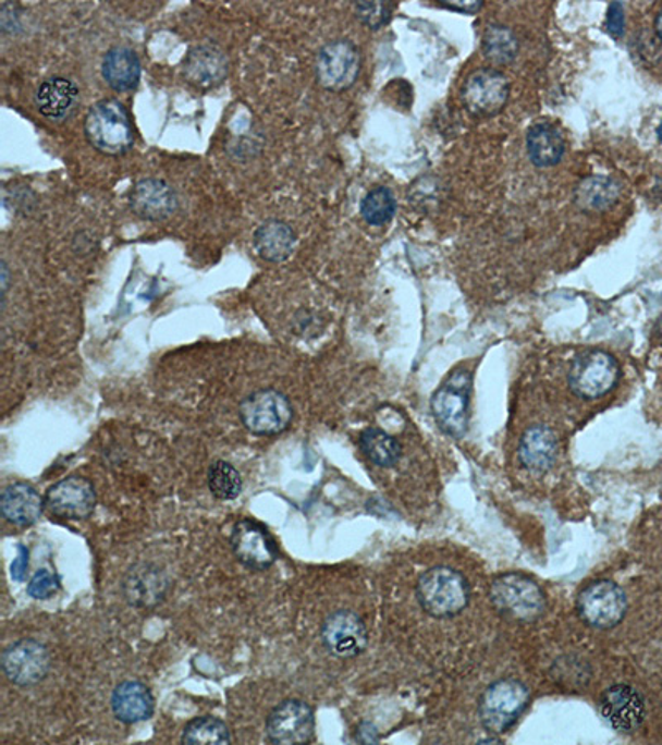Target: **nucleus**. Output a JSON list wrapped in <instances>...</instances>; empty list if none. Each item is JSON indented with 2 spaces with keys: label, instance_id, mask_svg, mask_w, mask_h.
I'll return each instance as SVG.
<instances>
[{
  "label": "nucleus",
  "instance_id": "nucleus-30",
  "mask_svg": "<svg viewBox=\"0 0 662 745\" xmlns=\"http://www.w3.org/2000/svg\"><path fill=\"white\" fill-rule=\"evenodd\" d=\"M183 742L189 745L229 744L231 734H229L228 725L221 719L204 716V718L193 719L184 728Z\"/></svg>",
  "mask_w": 662,
  "mask_h": 745
},
{
  "label": "nucleus",
  "instance_id": "nucleus-14",
  "mask_svg": "<svg viewBox=\"0 0 662 745\" xmlns=\"http://www.w3.org/2000/svg\"><path fill=\"white\" fill-rule=\"evenodd\" d=\"M321 642L336 658H355L368 645V632L358 614L348 610L335 611L321 626Z\"/></svg>",
  "mask_w": 662,
  "mask_h": 745
},
{
  "label": "nucleus",
  "instance_id": "nucleus-25",
  "mask_svg": "<svg viewBox=\"0 0 662 745\" xmlns=\"http://www.w3.org/2000/svg\"><path fill=\"white\" fill-rule=\"evenodd\" d=\"M294 231L285 222L270 219L260 224L254 234V245L262 259L269 262H282L289 259L295 251Z\"/></svg>",
  "mask_w": 662,
  "mask_h": 745
},
{
  "label": "nucleus",
  "instance_id": "nucleus-39",
  "mask_svg": "<svg viewBox=\"0 0 662 745\" xmlns=\"http://www.w3.org/2000/svg\"><path fill=\"white\" fill-rule=\"evenodd\" d=\"M655 330H658L659 340L662 342V317L659 318L658 328H655Z\"/></svg>",
  "mask_w": 662,
  "mask_h": 745
},
{
  "label": "nucleus",
  "instance_id": "nucleus-35",
  "mask_svg": "<svg viewBox=\"0 0 662 745\" xmlns=\"http://www.w3.org/2000/svg\"><path fill=\"white\" fill-rule=\"evenodd\" d=\"M606 28L613 37H621L625 32V8L621 2H614L608 9Z\"/></svg>",
  "mask_w": 662,
  "mask_h": 745
},
{
  "label": "nucleus",
  "instance_id": "nucleus-40",
  "mask_svg": "<svg viewBox=\"0 0 662 745\" xmlns=\"http://www.w3.org/2000/svg\"><path fill=\"white\" fill-rule=\"evenodd\" d=\"M658 138L661 139V142H662V121H661V124H659Z\"/></svg>",
  "mask_w": 662,
  "mask_h": 745
},
{
  "label": "nucleus",
  "instance_id": "nucleus-13",
  "mask_svg": "<svg viewBox=\"0 0 662 745\" xmlns=\"http://www.w3.org/2000/svg\"><path fill=\"white\" fill-rule=\"evenodd\" d=\"M97 505V493L90 480L72 476L53 484L46 493V509L66 521L87 518Z\"/></svg>",
  "mask_w": 662,
  "mask_h": 745
},
{
  "label": "nucleus",
  "instance_id": "nucleus-19",
  "mask_svg": "<svg viewBox=\"0 0 662 745\" xmlns=\"http://www.w3.org/2000/svg\"><path fill=\"white\" fill-rule=\"evenodd\" d=\"M46 499L30 484L15 483L5 487L0 496V511L9 524L28 527L40 518Z\"/></svg>",
  "mask_w": 662,
  "mask_h": 745
},
{
  "label": "nucleus",
  "instance_id": "nucleus-27",
  "mask_svg": "<svg viewBox=\"0 0 662 745\" xmlns=\"http://www.w3.org/2000/svg\"><path fill=\"white\" fill-rule=\"evenodd\" d=\"M620 199V186L606 176H590L576 186L575 204L587 212H603Z\"/></svg>",
  "mask_w": 662,
  "mask_h": 745
},
{
  "label": "nucleus",
  "instance_id": "nucleus-24",
  "mask_svg": "<svg viewBox=\"0 0 662 745\" xmlns=\"http://www.w3.org/2000/svg\"><path fill=\"white\" fill-rule=\"evenodd\" d=\"M184 73L196 85L211 87L224 78L228 73V60L218 47H196L184 60Z\"/></svg>",
  "mask_w": 662,
  "mask_h": 745
},
{
  "label": "nucleus",
  "instance_id": "nucleus-20",
  "mask_svg": "<svg viewBox=\"0 0 662 745\" xmlns=\"http://www.w3.org/2000/svg\"><path fill=\"white\" fill-rule=\"evenodd\" d=\"M111 709L118 721L124 724H138L151 718L155 711V697L139 681H124L113 691Z\"/></svg>",
  "mask_w": 662,
  "mask_h": 745
},
{
  "label": "nucleus",
  "instance_id": "nucleus-17",
  "mask_svg": "<svg viewBox=\"0 0 662 745\" xmlns=\"http://www.w3.org/2000/svg\"><path fill=\"white\" fill-rule=\"evenodd\" d=\"M168 590H170L168 575L158 566L148 565V563L135 566L130 570L128 575L124 576V600L128 601L132 607H156L164 600Z\"/></svg>",
  "mask_w": 662,
  "mask_h": 745
},
{
  "label": "nucleus",
  "instance_id": "nucleus-23",
  "mask_svg": "<svg viewBox=\"0 0 662 745\" xmlns=\"http://www.w3.org/2000/svg\"><path fill=\"white\" fill-rule=\"evenodd\" d=\"M103 78L114 91H132L139 83L142 63L130 47H114L105 56Z\"/></svg>",
  "mask_w": 662,
  "mask_h": 745
},
{
  "label": "nucleus",
  "instance_id": "nucleus-6",
  "mask_svg": "<svg viewBox=\"0 0 662 745\" xmlns=\"http://www.w3.org/2000/svg\"><path fill=\"white\" fill-rule=\"evenodd\" d=\"M620 380V365L603 350H587L573 359L568 384L576 396L594 400L610 393Z\"/></svg>",
  "mask_w": 662,
  "mask_h": 745
},
{
  "label": "nucleus",
  "instance_id": "nucleus-28",
  "mask_svg": "<svg viewBox=\"0 0 662 745\" xmlns=\"http://www.w3.org/2000/svg\"><path fill=\"white\" fill-rule=\"evenodd\" d=\"M363 454L380 467H391L400 461L401 445L393 436L378 428H369L359 438Z\"/></svg>",
  "mask_w": 662,
  "mask_h": 745
},
{
  "label": "nucleus",
  "instance_id": "nucleus-12",
  "mask_svg": "<svg viewBox=\"0 0 662 745\" xmlns=\"http://www.w3.org/2000/svg\"><path fill=\"white\" fill-rule=\"evenodd\" d=\"M359 52L352 41L333 40L318 53L317 78L321 87L342 91L352 87L359 73Z\"/></svg>",
  "mask_w": 662,
  "mask_h": 745
},
{
  "label": "nucleus",
  "instance_id": "nucleus-32",
  "mask_svg": "<svg viewBox=\"0 0 662 745\" xmlns=\"http://www.w3.org/2000/svg\"><path fill=\"white\" fill-rule=\"evenodd\" d=\"M207 483H209L212 496L218 497L221 501H234L241 496V474L225 461H218V463L212 464L209 476H207Z\"/></svg>",
  "mask_w": 662,
  "mask_h": 745
},
{
  "label": "nucleus",
  "instance_id": "nucleus-4",
  "mask_svg": "<svg viewBox=\"0 0 662 745\" xmlns=\"http://www.w3.org/2000/svg\"><path fill=\"white\" fill-rule=\"evenodd\" d=\"M497 610L515 620L531 621L545 611V595L534 579L522 573L499 576L490 588Z\"/></svg>",
  "mask_w": 662,
  "mask_h": 745
},
{
  "label": "nucleus",
  "instance_id": "nucleus-36",
  "mask_svg": "<svg viewBox=\"0 0 662 745\" xmlns=\"http://www.w3.org/2000/svg\"><path fill=\"white\" fill-rule=\"evenodd\" d=\"M27 566H28V550L25 549V547H19V555L17 559L14 560V563H12V576H14V579H17V582H21V579H24L25 572H27Z\"/></svg>",
  "mask_w": 662,
  "mask_h": 745
},
{
  "label": "nucleus",
  "instance_id": "nucleus-33",
  "mask_svg": "<svg viewBox=\"0 0 662 745\" xmlns=\"http://www.w3.org/2000/svg\"><path fill=\"white\" fill-rule=\"evenodd\" d=\"M394 5L384 2H361L356 4V15L363 24L371 28H380L390 21Z\"/></svg>",
  "mask_w": 662,
  "mask_h": 745
},
{
  "label": "nucleus",
  "instance_id": "nucleus-8",
  "mask_svg": "<svg viewBox=\"0 0 662 745\" xmlns=\"http://www.w3.org/2000/svg\"><path fill=\"white\" fill-rule=\"evenodd\" d=\"M628 610V598L620 585L600 579L588 585L576 600L579 618L593 628L608 630L620 625Z\"/></svg>",
  "mask_w": 662,
  "mask_h": 745
},
{
  "label": "nucleus",
  "instance_id": "nucleus-16",
  "mask_svg": "<svg viewBox=\"0 0 662 745\" xmlns=\"http://www.w3.org/2000/svg\"><path fill=\"white\" fill-rule=\"evenodd\" d=\"M600 712L616 731L635 732L645 722V697L628 684H616L601 696Z\"/></svg>",
  "mask_w": 662,
  "mask_h": 745
},
{
  "label": "nucleus",
  "instance_id": "nucleus-18",
  "mask_svg": "<svg viewBox=\"0 0 662 745\" xmlns=\"http://www.w3.org/2000/svg\"><path fill=\"white\" fill-rule=\"evenodd\" d=\"M133 212L148 221H162L170 218L177 207V197L173 187L161 180L148 178L133 187L130 194Z\"/></svg>",
  "mask_w": 662,
  "mask_h": 745
},
{
  "label": "nucleus",
  "instance_id": "nucleus-37",
  "mask_svg": "<svg viewBox=\"0 0 662 745\" xmlns=\"http://www.w3.org/2000/svg\"><path fill=\"white\" fill-rule=\"evenodd\" d=\"M441 5L449 11L463 12V14H477L482 9L480 2H441Z\"/></svg>",
  "mask_w": 662,
  "mask_h": 745
},
{
  "label": "nucleus",
  "instance_id": "nucleus-11",
  "mask_svg": "<svg viewBox=\"0 0 662 745\" xmlns=\"http://www.w3.org/2000/svg\"><path fill=\"white\" fill-rule=\"evenodd\" d=\"M315 718L304 700L280 703L266 722V734L272 744H307L314 737Z\"/></svg>",
  "mask_w": 662,
  "mask_h": 745
},
{
  "label": "nucleus",
  "instance_id": "nucleus-34",
  "mask_svg": "<svg viewBox=\"0 0 662 745\" xmlns=\"http://www.w3.org/2000/svg\"><path fill=\"white\" fill-rule=\"evenodd\" d=\"M60 590V578L49 570H38L27 587V594L35 600H47Z\"/></svg>",
  "mask_w": 662,
  "mask_h": 745
},
{
  "label": "nucleus",
  "instance_id": "nucleus-9",
  "mask_svg": "<svg viewBox=\"0 0 662 745\" xmlns=\"http://www.w3.org/2000/svg\"><path fill=\"white\" fill-rule=\"evenodd\" d=\"M52 667L49 649L37 639H22L5 649L2 670L12 684L27 687L41 683Z\"/></svg>",
  "mask_w": 662,
  "mask_h": 745
},
{
  "label": "nucleus",
  "instance_id": "nucleus-1",
  "mask_svg": "<svg viewBox=\"0 0 662 745\" xmlns=\"http://www.w3.org/2000/svg\"><path fill=\"white\" fill-rule=\"evenodd\" d=\"M85 135L98 151L120 156L130 151L135 142L132 118L120 101L101 100L85 118Z\"/></svg>",
  "mask_w": 662,
  "mask_h": 745
},
{
  "label": "nucleus",
  "instance_id": "nucleus-5",
  "mask_svg": "<svg viewBox=\"0 0 662 745\" xmlns=\"http://www.w3.org/2000/svg\"><path fill=\"white\" fill-rule=\"evenodd\" d=\"M473 375L469 369H455L445 383L436 391L431 410L436 423L445 435L461 438L469 423V393Z\"/></svg>",
  "mask_w": 662,
  "mask_h": 745
},
{
  "label": "nucleus",
  "instance_id": "nucleus-29",
  "mask_svg": "<svg viewBox=\"0 0 662 745\" xmlns=\"http://www.w3.org/2000/svg\"><path fill=\"white\" fill-rule=\"evenodd\" d=\"M482 49L492 62L508 63L517 57L518 40L505 25H489L483 32Z\"/></svg>",
  "mask_w": 662,
  "mask_h": 745
},
{
  "label": "nucleus",
  "instance_id": "nucleus-7",
  "mask_svg": "<svg viewBox=\"0 0 662 745\" xmlns=\"http://www.w3.org/2000/svg\"><path fill=\"white\" fill-rule=\"evenodd\" d=\"M238 414L253 435L273 436L289 428L294 419V407L280 391L260 390L242 401Z\"/></svg>",
  "mask_w": 662,
  "mask_h": 745
},
{
  "label": "nucleus",
  "instance_id": "nucleus-3",
  "mask_svg": "<svg viewBox=\"0 0 662 745\" xmlns=\"http://www.w3.org/2000/svg\"><path fill=\"white\" fill-rule=\"evenodd\" d=\"M530 693L515 680H501L490 684L480 697V721L492 734H504L527 709Z\"/></svg>",
  "mask_w": 662,
  "mask_h": 745
},
{
  "label": "nucleus",
  "instance_id": "nucleus-38",
  "mask_svg": "<svg viewBox=\"0 0 662 745\" xmlns=\"http://www.w3.org/2000/svg\"><path fill=\"white\" fill-rule=\"evenodd\" d=\"M655 32H658L659 38L662 40V11L655 17Z\"/></svg>",
  "mask_w": 662,
  "mask_h": 745
},
{
  "label": "nucleus",
  "instance_id": "nucleus-22",
  "mask_svg": "<svg viewBox=\"0 0 662 745\" xmlns=\"http://www.w3.org/2000/svg\"><path fill=\"white\" fill-rule=\"evenodd\" d=\"M559 441L547 426H534L522 436L518 445L520 463L534 473H547L555 464Z\"/></svg>",
  "mask_w": 662,
  "mask_h": 745
},
{
  "label": "nucleus",
  "instance_id": "nucleus-21",
  "mask_svg": "<svg viewBox=\"0 0 662 745\" xmlns=\"http://www.w3.org/2000/svg\"><path fill=\"white\" fill-rule=\"evenodd\" d=\"M38 110L44 117L53 121L69 118L78 107L79 91L75 83L62 76H53L41 83L35 95Z\"/></svg>",
  "mask_w": 662,
  "mask_h": 745
},
{
  "label": "nucleus",
  "instance_id": "nucleus-15",
  "mask_svg": "<svg viewBox=\"0 0 662 745\" xmlns=\"http://www.w3.org/2000/svg\"><path fill=\"white\" fill-rule=\"evenodd\" d=\"M231 546L238 562L247 569L267 570L279 559L275 542L266 528L247 518L235 524Z\"/></svg>",
  "mask_w": 662,
  "mask_h": 745
},
{
  "label": "nucleus",
  "instance_id": "nucleus-10",
  "mask_svg": "<svg viewBox=\"0 0 662 745\" xmlns=\"http://www.w3.org/2000/svg\"><path fill=\"white\" fill-rule=\"evenodd\" d=\"M511 94L507 76L499 70L480 69L464 83V107L476 117H492L502 111Z\"/></svg>",
  "mask_w": 662,
  "mask_h": 745
},
{
  "label": "nucleus",
  "instance_id": "nucleus-31",
  "mask_svg": "<svg viewBox=\"0 0 662 745\" xmlns=\"http://www.w3.org/2000/svg\"><path fill=\"white\" fill-rule=\"evenodd\" d=\"M359 211L369 225H383L393 219L396 212V200L388 187H375L363 197Z\"/></svg>",
  "mask_w": 662,
  "mask_h": 745
},
{
  "label": "nucleus",
  "instance_id": "nucleus-2",
  "mask_svg": "<svg viewBox=\"0 0 662 745\" xmlns=\"http://www.w3.org/2000/svg\"><path fill=\"white\" fill-rule=\"evenodd\" d=\"M422 610L431 616L452 618L469 603V584L449 566H434L419 578L416 587Z\"/></svg>",
  "mask_w": 662,
  "mask_h": 745
},
{
  "label": "nucleus",
  "instance_id": "nucleus-26",
  "mask_svg": "<svg viewBox=\"0 0 662 745\" xmlns=\"http://www.w3.org/2000/svg\"><path fill=\"white\" fill-rule=\"evenodd\" d=\"M528 158L538 168L559 164L565 152V139L552 123H537L527 135Z\"/></svg>",
  "mask_w": 662,
  "mask_h": 745
}]
</instances>
